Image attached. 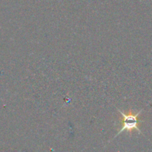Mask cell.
Listing matches in <instances>:
<instances>
[{
	"mask_svg": "<svg viewBox=\"0 0 152 152\" xmlns=\"http://www.w3.org/2000/svg\"><path fill=\"white\" fill-rule=\"evenodd\" d=\"M117 111L120 113L122 116H123V121H122V127L120 129V130L117 132V134H116V136L114 137V138L117 137L119 134L123 132L124 131H128V132H130V131L132 130H136L137 132L139 134H142V132L140 130L139 127H138V125H139V123H141V120H138V117H139L140 114H141L143 110H140V111H138L137 114H126L123 111H122L121 110L117 108ZM113 139V140H114Z\"/></svg>",
	"mask_w": 152,
	"mask_h": 152,
	"instance_id": "cell-1",
	"label": "cell"
}]
</instances>
